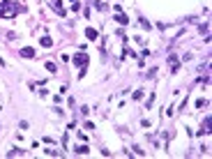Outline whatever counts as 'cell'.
<instances>
[{
    "instance_id": "5b68a950",
    "label": "cell",
    "mask_w": 212,
    "mask_h": 159,
    "mask_svg": "<svg viewBox=\"0 0 212 159\" xmlns=\"http://www.w3.org/2000/svg\"><path fill=\"white\" fill-rule=\"evenodd\" d=\"M115 21H118V23H129V18L124 16V14H120V12H118V16H115Z\"/></svg>"
},
{
    "instance_id": "52a82bcc",
    "label": "cell",
    "mask_w": 212,
    "mask_h": 159,
    "mask_svg": "<svg viewBox=\"0 0 212 159\" xmlns=\"http://www.w3.org/2000/svg\"><path fill=\"white\" fill-rule=\"evenodd\" d=\"M76 152H79V155H88V145H79V148H76Z\"/></svg>"
},
{
    "instance_id": "3957f363",
    "label": "cell",
    "mask_w": 212,
    "mask_h": 159,
    "mask_svg": "<svg viewBox=\"0 0 212 159\" xmlns=\"http://www.w3.org/2000/svg\"><path fill=\"white\" fill-rule=\"evenodd\" d=\"M21 55H23V58H35V49L26 46V49H21Z\"/></svg>"
},
{
    "instance_id": "277c9868",
    "label": "cell",
    "mask_w": 212,
    "mask_h": 159,
    "mask_svg": "<svg viewBox=\"0 0 212 159\" xmlns=\"http://www.w3.org/2000/svg\"><path fill=\"white\" fill-rule=\"evenodd\" d=\"M85 37H88L90 42H95L99 35H97V30H95V28H88V30H85Z\"/></svg>"
},
{
    "instance_id": "7a4b0ae2",
    "label": "cell",
    "mask_w": 212,
    "mask_h": 159,
    "mask_svg": "<svg viewBox=\"0 0 212 159\" xmlns=\"http://www.w3.org/2000/svg\"><path fill=\"white\" fill-rule=\"evenodd\" d=\"M85 62H88V53H76V55H74V65L83 67Z\"/></svg>"
},
{
    "instance_id": "8992f818",
    "label": "cell",
    "mask_w": 212,
    "mask_h": 159,
    "mask_svg": "<svg viewBox=\"0 0 212 159\" xmlns=\"http://www.w3.org/2000/svg\"><path fill=\"white\" fill-rule=\"evenodd\" d=\"M39 42H42V46H46V49H49V46L53 44V39H51V37H42Z\"/></svg>"
},
{
    "instance_id": "6da1fadb",
    "label": "cell",
    "mask_w": 212,
    "mask_h": 159,
    "mask_svg": "<svg viewBox=\"0 0 212 159\" xmlns=\"http://www.w3.org/2000/svg\"><path fill=\"white\" fill-rule=\"evenodd\" d=\"M18 5L12 0H0V18H14Z\"/></svg>"
}]
</instances>
